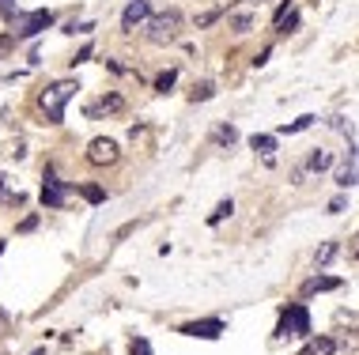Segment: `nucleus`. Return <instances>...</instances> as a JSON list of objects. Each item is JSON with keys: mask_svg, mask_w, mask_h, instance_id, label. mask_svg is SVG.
I'll return each mask as SVG.
<instances>
[{"mask_svg": "<svg viewBox=\"0 0 359 355\" xmlns=\"http://www.w3.org/2000/svg\"><path fill=\"white\" fill-rule=\"evenodd\" d=\"M79 91V84L76 79H57V84H50L42 91V99H38V106H42V114L50 125H61L65 121V106H68V99Z\"/></svg>", "mask_w": 359, "mask_h": 355, "instance_id": "f257e3e1", "label": "nucleus"}, {"mask_svg": "<svg viewBox=\"0 0 359 355\" xmlns=\"http://www.w3.org/2000/svg\"><path fill=\"white\" fill-rule=\"evenodd\" d=\"M144 30H148V42L151 46L174 42V38H178V30H182V12H178V8H166V12H159V15H148Z\"/></svg>", "mask_w": 359, "mask_h": 355, "instance_id": "f03ea898", "label": "nucleus"}, {"mask_svg": "<svg viewBox=\"0 0 359 355\" xmlns=\"http://www.w3.org/2000/svg\"><path fill=\"white\" fill-rule=\"evenodd\" d=\"M276 336L287 340V336H310V310L302 303H291L280 314V325H276Z\"/></svg>", "mask_w": 359, "mask_h": 355, "instance_id": "7ed1b4c3", "label": "nucleus"}, {"mask_svg": "<svg viewBox=\"0 0 359 355\" xmlns=\"http://www.w3.org/2000/svg\"><path fill=\"white\" fill-rule=\"evenodd\" d=\"M46 27H53V12H50V8L15 15V35H19V38H35V35H42Z\"/></svg>", "mask_w": 359, "mask_h": 355, "instance_id": "20e7f679", "label": "nucleus"}, {"mask_svg": "<svg viewBox=\"0 0 359 355\" xmlns=\"http://www.w3.org/2000/svg\"><path fill=\"white\" fill-rule=\"evenodd\" d=\"M117 155H122V148H117V140H110V136H95V140L87 144V163L91 166H110V163H117Z\"/></svg>", "mask_w": 359, "mask_h": 355, "instance_id": "39448f33", "label": "nucleus"}, {"mask_svg": "<svg viewBox=\"0 0 359 355\" xmlns=\"http://www.w3.org/2000/svg\"><path fill=\"white\" fill-rule=\"evenodd\" d=\"M68 185L61 178H53V171H46V185H42V204L46 208H65L68 204Z\"/></svg>", "mask_w": 359, "mask_h": 355, "instance_id": "423d86ee", "label": "nucleus"}, {"mask_svg": "<svg viewBox=\"0 0 359 355\" xmlns=\"http://www.w3.org/2000/svg\"><path fill=\"white\" fill-rule=\"evenodd\" d=\"M178 333H186V336H201V340H215V336L227 333V325H223L220 318H201V321H186V325H182Z\"/></svg>", "mask_w": 359, "mask_h": 355, "instance_id": "0eeeda50", "label": "nucleus"}, {"mask_svg": "<svg viewBox=\"0 0 359 355\" xmlns=\"http://www.w3.org/2000/svg\"><path fill=\"white\" fill-rule=\"evenodd\" d=\"M148 15H151L148 0H129V4H125V12H122V30H125V35H133L137 27L148 23Z\"/></svg>", "mask_w": 359, "mask_h": 355, "instance_id": "6e6552de", "label": "nucleus"}, {"mask_svg": "<svg viewBox=\"0 0 359 355\" xmlns=\"http://www.w3.org/2000/svg\"><path fill=\"white\" fill-rule=\"evenodd\" d=\"M340 284H345V280H337V276H310L307 284H302V295H318V291H337Z\"/></svg>", "mask_w": 359, "mask_h": 355, "instance_id": "1a4fd4ad", "label": "nucleus"}, {"mask_svg": "<svg viewBox=\"0 0 359 355\" xmlns=\"http://www.w3.org/2000/svg\"><path fill=\"white\" fill-rule=\"evenodd\" d=\"M125 102H122V95H106L102 102H95V106H87V117H99V114H117Z\"/></svg>", "mask_w": 359, "mask_h": 355, "instance_id": "9d476101", "label": "nucleus"}, {"mask_svg": "<svg viewBox=\"0 0 359 355\" xmlns=\"http://www.w3.org/2000/svg\"><path fill=\"white\" fill-rule=\"evenodd\" d=\"M356 151H348V159H345V166H340V171H337V185H340V189H352V185H356Z\"/></svg>", "mask_w": 359, "mask_h": 355, "instance_id": "9b49d317", "label": "nucleus"}, {"mask_svg": "<svg viewBox=\"0 0 359 355\" xmlns=\"http://www.w3.org/2000/svg\"><path fill=\"white\" fill-rule=\"evenodd\" d=\"M333 352H337V340H329V336H314L299 355H333Z\"/></svg>", "mask_w": 359, "mask_h": 355, "instance_id": "f8f14e48", "label": "nucleus"}, {"mask_svg": "<svg viewBox=\"0 0 359 355\" xmlns=\"http://www.w3.org/2000/svg\"><path fill=\"white\" fill-rule=\"evenodd\" d=\"M250 148H253V151H261V155H265L269 163H273V148H276V136H258V133H253V136H250Z\"/></svg>", "mask_w": 359, "mask_h": 355, "instance_id": "ddd939ff", "label": "nucleus"}, {"mask_svg": "<svg viewBox=\"0 0 359 355\" xmlns=\"http://www.w3.org/2000/svg\"><path fill=\"white\" fill-rule=\"evenodd\" d=\"M329 166H333V155H329V151H322V148H318V151H314V155H310V163H307V171H314V174H322V171H329Z\"/></svg>", "mask_w": 359, "mask_h": 355, "instance_id": "4468645a", "label": "nucleus"}, {"mask_svg": "<svg viewBox=\"0 0 359 355\" xmlns=\"http://www.w3.org/2000/svg\"><path fill=\"white\" fill-rule=\"evenodd\" d=\"M174 84H178V68H166V72H159V76H155V91L159 95H166Z\"/></svg>", "mask_w": 359, "mask_h": 355, "instance_id": "2eb2a0df", "label": "nucleus"}, {"mask_svg": "<svg viewBox=\"0 0 359 355\" xmlns=\"http://www.w3.org/2000/svg\"><path fill=\"white\" fill-rule=\"evenodd\" d=\"M314 114H302V117H295L291 121V125H280V136H291V133H302V128H310V125H314Z\"/></svg>", "mask_w": 359, "mask_h": 355, "instance_id": "dca6fc26", "label": "nucleus"}, {"mask_svg": "<svg viewBox=\"0 0 359 355\" xmlns=\"http://www.w3.org/2000/svg\"><path fill=\"white\" fill-rule=\"evenodd\" d=\"M79 197H84L87 204H102V200H106V189H102V185H79Z\"/></svg>", "mask_w": 359, "mask_h": 355, "instance_id": "f3484780", "label": "nucleus"}, {"mask_svg": "<svg viewBox=\"0 0 359 355\" xmlns=\"http://www.w3.org/2000/svg\"><path fill=\"white\" fill-rule=\"evenodd\" d=\"M337 242H325V246L322 249H318V253H314V265H318V269H325V265H329L333 261V257H337Z\"/></svg>", "mask_w": 359, "mask_h": 355, "instance_id": "a211bd4d", "label": "nucleus"}, {"mask_svg": "<svg viewBox=\"0 0 359 355\" xmlns=\"http://www.w3.org/2000/svg\"><path fill=\"white\" fill-rule=\"evenodd\" d=\"M231 212H235V200H220V204H215V212L208 215V227H215V223H223Z\"/></svg>", "mask_w": 359, "mask_h": 355, "instance_id": "6ab92c4d", "label": "nucleus"}, {"mask_svg": "<svg viewBox=\"0 0 359 355\" xmlns=\"http://www.w3.org/2000/svg\"><path fill=\"white\" fill-rule=\"evenodd\" d=\"M231 30H235V35H246V30H253V15H250V12L231 15Z\"/></svg>", "mask_w": 359, "mask_h": 355, "instance_id": "aec40b11", "label": "nucleus"}, {"mask_svg": "<svg viewBox=\"0 0 359 355\" xmlns=\"http://www.w3.org/2000/svg\"><path fill=\"white\" fill-rule=\"evenodd\" d=\"M212 95H215V84H212V79H204V84L193 87V95H189V99H193V102H208Z\"/></svg>", "mask_w": 359, "mask_h": 355, "instance_id": "412c9836", "label": "nucleus"}, {"mask_svg": "<svg viewBox=\"0 0 359 355\" xmlns=\"http://www.w3.org/2000/svg\"><path fill=\"white\" fill-rule=\"evenodd\" d=\"M238 140V133H235V125H223V128H215V144H223V148H231V144Z\"/></svg>", "mask_w": 359, "mask_h": 355, "instance_id": "4be33fe9", "label": "nucleus"}, {"mask_svg": "<svg viewBox=\"0 0 359 355\" xmlns=\"http://www.w3.org/2000/svg\"><path fill=\"white\" fill-rule=\"evenodd\" d=\"M299 27V12H287L280 23H276V30H280V35H291V30Z\"/></svg>", "mask_w": 359, "mask_h": 355, "instance_id": "5701e85b", "label": "nucleus"}, {"mask_svg": "<svg viewBox=\"0 0 359 355\" xmlns=\"http://www.w3.org/2000/svg\"><path fill=\"white\" fill-rule=\"evenodd\" d=\"M0 200H4V204H23V193L19 189H8V185H4V178H0Z\"/></svg>", "mask_w": 359, "mask_h": 355, "instance_id": "b1692460", "label": "nucleus"}, {"mask_svg": "<svg viewBox=\"0 0 359 355\" xmlns=\"http://www.w3.org/2000/svg\"><path fill=\"white\" fill-rule=\"evenodd\" d=\"M129 355H151V344L144 340V336H133V340H129Z\"/></svg>", "mask_w": 359, "mask_h": 355, "instance_id": "393cba45", "label": "nucleus"}, {"mask_svg": "<svg viewBox=\"0 0 359 355\" xmlns=\"http://www.w3.org/2000/svg\"><path fill=\"white\" fill-rule=\"evenodd\" d=\"M12 50H15V38L12 35H0V61H4Z\"/></svg>", "mask_w": 359, "mask_h": 355, "instance_id": "a878e982", "label": "nucleus"}, {"mask_svg": "<svg viewBox=\"0 0 359 355\" xmlns=\"http://www.w3.org/2000/svg\"><path fill=\"white\" fill-rule=\"evenodd\" d=\"M0 15H4V19H15L19 12H15V4H12V0H0Z\"/></svg>", "mask_w": 359, "mask_h": 355, "instance_id": "bb28decb", "label": "nucleus"}, {"mask_svg": "<svg viewBox=\"0 0 359 355\" xmlns=\"http://www.w3.org/2000/svg\"><path fill=\"white\" fill-rule=\"evenodd\" d=\"M215 19H220V12H204V15H201V19H197V27H212V23H215Z\"/></svg>", "mask_w": 359, "mask_h": 355, "instance_id": "cd10ccee", "label": "nucleus"}, {"mask_svg": "<svg viewBox=\"0 0 359 355\" xmlns=\"http://www.w3.org/2000/svg\"><path fill=\"white\" fill-rule=\"evenodd\" d=\"M91 53H95V50H91V46H84V50H79V53H76V57H72V64H84V61H91Z\"/></svg>", "mask_w": 359, "mask_h": 355, "instance_id": "c85d7f7f", "label": "nucleus"}, {"mask_svg": "<svg viewBox=\"0 0 359 355\" xmlns=\"http://www.w3.org/2000/svg\"><path fill=\"white\" fill-rule=\"evenodd\" d=\"M287 12H291V0H284V4H280V8H276V15H273V23H280V19H284V15H287Z\"/></svg>", "mask_w": 359, "mask_h": 355, "instance_id": "c756f323", "label": "nucleus"}, {"mask_svg": "<svg viewBox=\"0 0 359 355\" xmlns=\"http://www.w3.org/2000/svg\"><path fill=\"white\" fill-rule=\"evenodd\" d=\"M38 227V215H27V220L19 223V231H35Z\"/></svg>", "mask_w": 359, "mask_h": 355, "instance_id": "7c9ffc66", "label": "nucleus"}, {"mask_svg": "<svg viewBox=\"0 0 359 355\" xmlns=\"http://www.w3.org/2000/svg\"><path fill=\"white\" fill-rule=\"evenodd\" d=\"M269 57H273V50H261V53H258V57H253V64H258V68H261V64H265Z\"/></svg>", "mask_w": 359, "mask_h": 355, "instance_id": "2f4dec72", "label": "nucleus"}, {"mask_svg": "<svg viewBox=\"0 0 359 355\" xmlns=\"http://www.w3.org/2000/svg\"><path fill=\"white\" fill-rule=\"evenodd\" d=\"M30 355H46V348H38V352H30Z\"/></svg>", "mask_w": 359, "mask_h": 355, "instance_id": "473e14b6", "label": "nucleus"}, {"mask_svg": "<svg viewBox=\"0 0 359 355\" xmlns=\"http://www.w3.org/2000/svg\"><path fill=\"white\" fill-rule=\"evenodd\" d=\"M250 4H265V0H250Z\"/></svg>", "mask_w": 359, "mask_h": 355, "instance_id": "72a5a7b5", "label": "nucleus"}]
</instances>
